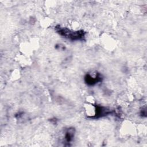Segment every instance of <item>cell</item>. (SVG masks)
I'll list each match as a JSON object with an SVG mask.
<instances>
[{
	"label": "cell",
	"mask_w": 147,
	"mask_h": 147,
	"mask_svg": "<svg viewBox=\"0 0 147 147\" xmlns=\"http://www.w3.org/2000/svg\"><path fill=\"white\" fill-rule=\"evenodd\" d=\"M56 30L60 35L71 40H80L84 37L85 33L83 30L74 31L60 26H56Z\"/></svg>",
	"instance_id": "6da1fadb"
},
{
	"label": "cell",
	"mask_w": 147,
	"mask_h": 147,
	"mask_svg": "<svg viewBox=\"0 0 147 147\" xmlns=\"http://www.w3.org/2000/svg\"><path fill=\"white\" fill-rule=\"evenodd\" d=\"M102 76L99 73H95L94 75H91L90 74H87L84 77L86 83L89 86H94L98 82L102 81Z\"/></svg>",
	"instance_id": "7a4b0ae2"
},
{
	"label": "cell",
	"mask_w": 147,
	"mask_h": 147,
	"mask_svg": "<svg viewBox=\"0 0 147 147\" xmlns=\"http://www.w3.org/2000/svg\"><path fill=\"white\" fill-rule=\"evenodd\" d=\"M74 134H75L74 129L73 128L68 129L67 130L65 131V139L66 141L68 142H70L72 140L74 136Z\"/></svg>",
	"instance_id": "3957f363"
}]
</instances>
